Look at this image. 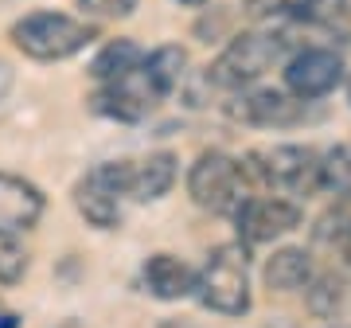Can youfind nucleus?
Masks as SVG:
<instances>
[{"instance_id": "obj_11", "label": "nucleus", "mask_w": 351, "mask_h": 328, "mask_svg": "<svg viewBox=\"0 0 351 328\" xmlns=\"http://www.w3.org/2000/svg\"><path fill=\"white\" fill-rule=\"evenodd\" d=\"M141 285L156 301H184L199 290V274L188 262H180L176 254H149L141 266Z\"/></svg>"}, {"instance_id": "obj_1", "label": "nucleus", "mask_w": 351, "mask_h": 328, "mask_svg": "<svg viewBox=\"0 0 351 328\" xmlns=\"http://www.w3.org/2000/svg\"><path fill=\"white\" fill-rule=\"evenodd\" d=\"M8 36H12L16 51H24L27 59L59 63V59H71L78 51H86L98 39V27L66 12H27L12 24Z\"/></svg>"}, {"instance_id": "obj_10", "label": "nucleus", "mask_w": 351, "mask_h": 328, "mask_svg": "<svg viewBox=\"0 0 351 328\" xmlns=\"http://www.w3.org/2000/svg\"><path fill=\"white\" fill-rule=\"evenodd\" d=\"M43 191L16 172H0V239H20L43 219Z\"/></svg>"}, {"instance_id": "obj_18", "label": "nucleus", "mask_w": 351, "mask_h": 328, "mask_svg": "<svg viewBox=\"0 0 351 328\" xmlns=\"http://www.w3.org/2000/svg\"><path fill=\"white\" fill-rule=\"evenodd\" d=\"M78 8L90 20H121L137 8V0H78Z\"/></svg>"}, {"instance_id": "obj_19", "label": "nucleus", "mask_w": 351, "mask_h": 328, "mask_svg": "<svg viewBox=\"0 0 351 328\" xmlns=\"http://www.w3.org/2000/svg\"><path fill=\"white\" fill-rule=\"evenodd\" d=\"M308 301H313V309L320 316L336 313V309H339V285H332V278L313 281V285H308Z\"/></svg>"}, {"instance_id": "obj_27", "label": "nucleus", "mask_w": 351, "mask_h": 328, "mask_svg": "<svg viewBox=\"0 0 351 328\" xmlns=\"http://www.w3.org/2000/svg\"><path fill=\"white\" fill-rule=\"evenodd\" d=\"M348 94H351V90H348Z\"/></svg>"}, {"instance_id": "obj_9", "label": "nucleus", "mask_w": 351, "mask_h": 328, "mask_svg": "<svg viewBox=\"0 0 351 328\" xmlns=\"http://www.w3.org/2000/svg\"><path fill=\"white\" fill-rule=\"evenodd\" d=\"M343 82V59L332 47H301L285 63V90L301 102H316Z\"/></svg>"}, {"instance_id": "obj_7", "label": "nucleus", "mask_w": 351, "mask_h": 328, "mask_svg": "<svg viewBox=\"0 0 351 328\" xmlns=\"http://www.w3.org/2000/svg\"><path fill=\"white\" fill-rule=\"evenodd\" d=\"M160 98L164 90L156 86V78L149 75V67L141 59V67H133L129 75L101 82L98 94H94V110L101 117H113V121H145L160 106Z\"/></svg>"}, {"instance_id": "obj_15", "label": "nucleus", "mask_w": 351, "mask_h": 328, "mask_svg": "<svg viewBox=\"0 0 351 328\" xmlns=\"http://www.w3.org/2000/svg\"><path fill=\"white\" fill-rule=\"evenodd\" d=\"M141 59H145V51L133 43V39H110L106 47L94 55V63H90V75H94V82H113V78L129 75L133 67H141Z\"/></svg>"}, {"instance_id": "obj_4", "label": "nucleus", "mask_w": 351, "mask_h": 328, "mask_svg": "<svg viewBox=\"0 0 351 328\" xmlns=\"http://www.w3.org/2000/svg\"><path fill=\"white\" fill-rule=\"evenodd\" d=\"M246 172L250 180L265 184L274 191H293V196H313L324 191L320 184V152L304 145H265V149L246 152Z\"/></svg>"}, {"instance_id": "obj_25", "label": "nucleus", "mask_w": 351, "mask_h": 328, "mask_svg": "<svg viewBox=\"0 0 351 328\" xmlns=\"http://www.w3.org/2000/svg\"><path fill=\"white\" fill-rule=\"evenodd\" d=\"M176 4H184V8H199V4H207V0H176Z\"/></svg>"}, {"instance_id": "obj_23", "label": "nucleus", "mask_w": 351, "mask_h": 328, "mask_svg": "<svg viewBox=\"0 0 351 328\" xmlns=\"http://www.w3.org/2000/svg\"><path fill=\"white\" fill-rule=\"evenodd\" d=\"M0 328H16V316H8V313H0Z\"/></svg>"}, {"instance_id": "obj_2", "label": "nucleus", "mask_w": 351, "mask_h": 328, "mask_svg": "<svg viewBox=\"0 0 351 328\" xmlns=\"http://www.w3.org/2000/svg\"><path fill=\"white\" fill-rule=\"evenodd\" d=\"M211 313L223 316H242L250 309V258L246 242H223L207 254L199 270V290H195Z\"/></svg>"}, {"instance_id": "obj_6", "label": "nucleus", "mask_w": 351, "mask_h": 328, "mask_svg": "<svg viewBox=\"0 0 351 328\" xmlns=\"http://www.w3.org/2000/svg\"><path fill=\"white\" fill-rule=\"evenodd\" d=\"M125 176H129V161H106L98 168H90L86 176L75 184V207L90 227L113 231L121 223L125 203H129Z\"/></svg>"}, {"instance_id": "obj_13", "label": "nucleus", "mask_w": 351, "mask_h": 328, "mask_svg": "<svg viewBox=\"0 0 351 328\" xmlns=\"http://www.w3.org/2000/svg\"><path fill=\"white\" fill-rule=\"evenodd\" d=\"M234 114L250 126H293V121H301L304 102L293 98L289 90H254L250 98H242Z\"/></svg>"}, {"instance_id": "obj_5", "label": "nucleus", "mask_w": 351, "mask_h": 328, "mask_svg": "<svg viewBox=\"0 0 351 328\" xmlns=\"http://www.w3.org/2000/svg\"><path fill=\"white\" fill-rule=\"evenodd\" d=\"M285 59V39L277 32H242L223 47V55L207 67V78L223 90H242L258 82Z\"/></svg>"}, {"instance_id": "obj_16", "label": "nucleus", "mask_w": 351, "mask_h": 328, "mask_svg": "<svg viewBox=\"0 0 351 328\" xmlns=\"http://www.w3.org/2000/svg\"><path fill=\"white\" fill-rule=\"evenodd\" d=\"M145 67H149V75L156 78V86H160L164 98H168V94L184 82V75H188V55H184V47H176V43H164V47L145 55Z\"/></svg>"}, {"instance_id": "obj_24", "label": "nucleus", "mask_w": 351, "mask_h": 328, "mask_svg": "<svg viewBox=\"0 0 351 328\" xmlns=\"http://www.w3.org/2000/svg\"><path fill=\"white\" fill-rule=\"evenodd\" d=\"M339 16H348L351 20V0H339Z\"/></svg>"}, {"instance_id": "obj_3", "label": "nucleus", "mask_w": 351, "mask_h": 328, "mask_svg": "<svg viewBox=\"0 0 351 328\" xmlns=\"http://www.w3.org/2000/svg\"><path fill=\"white\" fill-rule=\"evenodd\" d=\"M188 196L203 211L234 215L250 200V172L230 152H199V161L188 168Z\"/></svg>"}, {"instance_id": "obj_20", "label": "nucleus", "mask_w": 351, "mask_h": 328, "mask_svg": "<svg viewBox=\"0 0 351 328\" xmlns=\"http://www.w3.org/2000/svg\"><path fill=\"white\" fill-rule=\"evenodd\" d=\"M8 90H12V67L0 59V102L8 98Z\"/></svg>"}, {"instance_id": "obj_8", "label": "nucleus", "mask_w": 351, "mask_h": 328, "mask_svg": "<svg viewBox=\"0 0 351 328\" xmlns=\"http://www.w3.org/2000/svg\"><path fill=\"white\" fill-rule=\"evenodd\" d=\"M234 227H239V242H246V246L274 242L301 227V207L281 196H250L234 211Z\"/></svg>"}, {"instance_id": "obj_12", "label": "nucleus", "mask_w": 351, "mask_h": 328, "mask_svg": "<svg viewBox=\"0 0 351 328\" xmlns=\"http://www.w3.org/2000/svg\"><path fill=\"white\" fill-rule=\"evenodd\" d=\"M172 184H176V152H149L141 161H129L125 188L133 203L160 200V196L172 191Z\"/></svg>"}, {"instance_id": "obj_21", "label": "nucleus", "mask_w": 351, "mask_h": 328, "mask_svg": "<svg viewBox=\"0 0 351 328\" xmlns=\"http://www.w3.org/2000/svg\"><path fill=\"white\" fill-rule=\"evenodd\" d=\"M156 328H195L191 320H180V316H168V320H160Z\"/></svg>"}, {"instance_id": "obj_17", "label": "nucleus", "mask_w": 351, "mask_h": 328, "mask_svg": "<svg viewBox=\"0 0 351 328\" xmlns=\"http://www.w3.org/2000/svg\"><path fill=\"white\" fill-rule=\"evenodd\" d=\"M27 274V250L16 239H0V281L16 285Z\"/></svg>"}, {"instance_id": "obj_22", "label": "nucleus", "mask_w": 351, "mask_h": 328, "mask_svg": "<svg viewBox=\"0 0 351 328\" xmlns=\"http://www.w3.org/2000/svg\"><path fill=\"white\" fill-rule=\"evenodd\" d=\"M339 239H343V254H348V258H351V227L343 231V235H339Z\"/></svg>"}, {"instance_id": "obj_14", "label": "nucleus", "mask_w": 351, "mask_h": 328, "mask_svg": "<svg viewBox=\"0 0 351 328\" xmlns=\"http://www.w3.org/2000/svg\"><path fill=\"white\" fill-rule=\"evenodd\" d=\"M265 285L277 293H297L313 285V258L308 250H297V246H285L277 250L269 262H265Z\"/></svg>"}, {"instance_id": "obj_26", "label": "nucleus", "mask_w": 351, "mask_h": 328, "mask_svg": "<svg viewBox=\"0 0 351 328\" xmlns=\"http://www.w3.org/2000/svg\"><path fill=\"white\" fill-rule=\"evenodd\" d=\"M63 328H82V325H75V320H71V325H63Z\"/></svg>"}]
</instances>
